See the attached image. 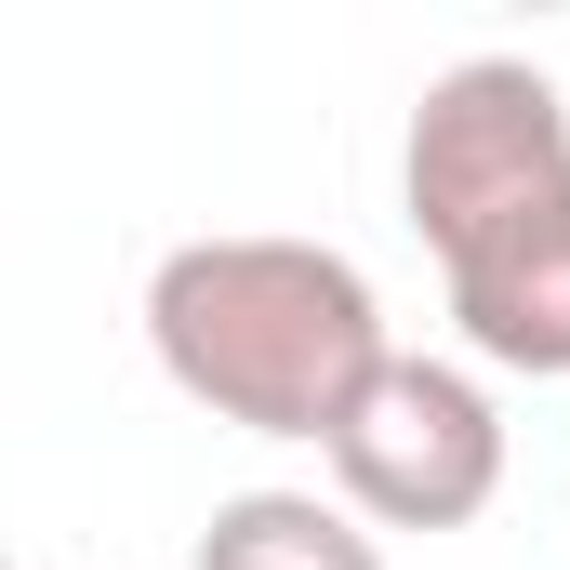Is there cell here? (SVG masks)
Instances as JSON below:
<instances>
[{
  "label": "cell",
  "instance_id": "obj_2",
  "mask_svg": "<svg viewBox=\"0 0 570 570\" xmlns=\"http://www.w3.org/2000/svg\"><path fill=\"white\" fill-rule=\"evenodd\" d=\"M146 345L159 372L239 438H318L372 399V372L399 358L385 345V292L358 279V253L332 239H173L159 279H146Z\"/></svg>",
  "mask_w": 570,
  "mask_h": 570
},
{
  "label": "cell",
  "instance_id": "obj_4",
  "mask_svg": "<svg viewBox=\"0 0 570 570\" xmlns=\"http://www.w3.org/2000/svg\"><path fill=\"white\" fill-rule=\"evenodd\" d=\"M186 570H385V531L332 491H226L199 518Z\"/></svg>",
  "mask_w": 570,
  "mask_h": 570
},
{
  "label": "cell",
  "instance_id": "obj_3",
  "mask_svg": "<svg viewBox=\"0 0 570 570\" xmlns=\"http://www.w3.org/2000/svg\"><path fill=\"white\" fill-rule=\"evenodd\" d=\"M332 504H358L372 531H464V518H491V491H504V412H491V385L464 372V358H385L372 372V399L332 425Z\"/></svg>",
  "mask_w": 570,
  "mask_h": 570
},
{
  "label": "cell",
  "instance_id": "obj_1",
  "mask_svg": "<svg viewBox=\"0 0 570 570\" xmlns=\"http://www.w3.org/2000/svg\"><path fill=\"white\" fill-rule=\"evenodd\" d=\"M399 199L464 345L491 372H570V94L531 53H464L425 80Z\"/></svg>",
  "mask_w": 570,
  "mask_h": 570
}]
</instances>
